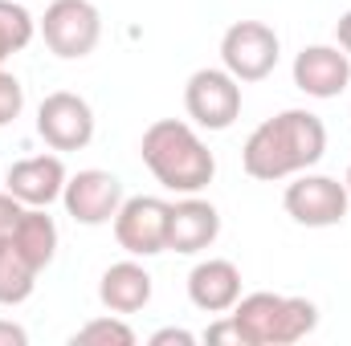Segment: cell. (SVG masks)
<instances>
[{
	"label": "cell",
	"mask_w": 351,
	"mask_h": 346,
	"mask_svg": "<svg viewBox=\"0 0 351 346\" xmlns=\"http://www.w3.org/2000/svg\"><path fill=\"white\" fill-rule=\"evenodd\" d=\"M98 302L110 314H139L152 302V273L139 261H114L98 277Z\"/></svg>",
	"instance_id": "9a60e30c"
},
{
	"label": "cell",
	"mask_w": 351,
	"mask_h": 346,
	"mask_svg": "<svg viewBox=\"0 0 351 346\" xmlns=\"http://www.w3.org/2000/svg\"><path fill=\"white\" fill-rule=\"evenodd\" d=\"M12 241H16V249L33 261L37 269H49L53 257H58V224H53V216L45 208H25Z\"/></svg>",
	"instance_id": "2e32d148"
},
{
	"label": "cell",
	"mask_w": 351,
	"mask_h": 346,
	"mask_svg": "<svg viewBox=\"0 0 351 346\" xmlns=\"http://www.w3.org/2000/svg\"><path fill=\"white\" fill-rule=\"evenodd\" d=\"M343 183H348V196H351V168H348V179H343Z\"/></svg>",
	"instance_id": "484cf974"
},
{
	"label": "cell",
	"mask_w": 351,
	"mask_h": 346,
	"mask_svg": "<svg viewBox=\"0 0 351 346\" xmlns=\"http://www.w3.org/2000/svg\"><path fill=\"white\" fill-rule=\"evenodd\" d=\"M139 155L147 172L156 175V183H164L176 196H196L217 175V159L208 143L184 118H156L139 139Z\"/></svg>",
	"instance_id": "7a4b0ae2"
},
{
	"label": "cell",
	"mask_w": 351,
	"mask_h": 346,
	"mask_svg": "<svg viewBox=\"0 0 351 346\" xmlns=\"http://www.w3.org/2000/svg\"><path fill=\"white\" fill-rule=\"evenodd\" d=\"M229 318L241 330L245 346H290L315 334L319 306L311 297H286V293H241Z\"/></svg>",
	"instance_id": "3957f363"
},
{
	"label": "cell",
	"mask_w": 351,
	"mask_h": 346,
	"mask_svg": "<svg viewBox=\"0 0 351 346\" xmlns=\"http://www.w3.org/2000/svg\"><path fill=\"white\" fill-rule=\"evenodd\" d=\"M74 346H135V330L123 322V314H106V318H94L86 326L74 330Z\"/></svg>",
	"instance_id": "d6986e66"
},
{
	"label": "cell",
	"mask_w": 351,
	"mask_h": 346,
	"mask_svg": "<svg viewBox=\"0 0 351 346\" xmlns=\"http://www.w3.org/2000/svg\"><path fill=\"white\" fill-rule=\"evenodd\" d=\"M221 237V212L196 196H180L168 208V249L180 257H196L204 249H213V241Z\"/></svg>",
	"instance_id": "8fae6325"
},
{
	"label": "cell",
	"mask_w": 351,
	"mask_h": 346,
	"mask_svg": "<svg viewBox=\"0 0 351 346\" xmlns=\"http://www.w3.org/2000/svg\"><path fill=\"white\" fill-rule=\"evenodd\" d=\"M241 297V269L225 257L196 261L188 273V302L200 314H229Z\"/></svg>",
	"instance_id": "5bb4252c"
},
{
	"label": "cell",
	"mask_w": 351,
	"mask_h": 346,
	"mask_svg": "<svg viewBox=\"0 0 351 346\" xmlns=\"http://www.w3.org/2000/svg\"><path fill=\"white\" fill-rule=\"evenodd\" d=\"M147 343L152 346H196V334L184 330V326H164V330H156Z\"/></svg>",
	"instance_id": "7402d4cb"
},
{
	"label": "cell",
	"mask_w": 351,
	"mask_h": 346,
	"mask_svg": "<svg viewBox=\"0 0 351 346\" xmlns=\"http://www.w3.org/2000/svg\"><path fill=\"white\" fill-rule=\"evenodd\" d=\"M123 200H127V196H123L119 175L102 172V168H86V172L70 175V179H66V191H62L66 216H74V220L86 224V228L110 224Z\"/></svg>",
	"instance_id": "30bf717a"
},
{
	"label": "cell",
	"mask_w": 351,
	"mask_h": 346,
	"mask_svg": "<svg viewBox=\"0 0 351 346\" xmlns=\"http://www.w3.org/2000/svg\"><path fill=\"white\" fill-rule=\"evenodd\" d=\"M25 343H29V330L0 318V346H25Z\"/></svg>",
	"instance_id": "cb8c5ba5"
},
{
	"label": "cell",
	"mask_w": 351,
	"mask_h": 346,
	"mask_svg": "<svg viewBox=\"0 0 351 346\" xmlns=\"http://www.w3.org/2000/svg\"><path fill=\"white\" fill-rule=\"evenodd\" d=\"M66 163L62 155H29L16 159L4 175V191H12L25 208H49L66 191Z\"/></svg>",
	"instance_id": "4fadbf2b"
},
{
	"label": "cell",
	"mask_w": 351,
	"mask_h": 346,
	"mask_svg": "<svg viewBox=\"0 0 351 346\" xmlns=\"http://www.w3.org/2000/svg\"><path fill=\"white\" fill-rule=\"evenodd\" d=\"M21 110H25V86L16 82V74H8V70L0 66V127L16 122Z\"/></svg>",
	"instance_id": "ffe728a7"
},
{
	"label": "cell",
	"mask_w": 351,
	"mask_h": 346,
	"mask_svg": "<svg viewBox=\"0 0 351 346\" xmlns=\"http://www.w3.org/2000/svg\"><path fill=\"white\" fill-rule=\"evenodd\" d=\"M184 110L200 131H229L241 114V82L225 66H204L184 86Z\"/></svg>",
	"instance_id": "8992f818"
},
{
	"label": "cell",
	"mask_w": 351,
	"mask_h": 346,
	"mask_svg": "<svg viewBox=\"0 0 351 346\" xmlns=\"http://www.w3.org/2000/svg\"><path fill=\"white\" fill-rule=\"evenodd\" d=\"M37 135L53 151H82L94 139V110L82 94L74 90H53L37 106Z\"/></svg>",
	"instance_id": "9c48e42d"
},
{
	"label": "cell",
	"mask_w": 351,
	"mask_h": 346,
	"mask_svg": "<svg viewBox=\"0 0 351 346\" xmlns=\"http://www.w3.org/2000/svg\"><path fill=\"white\" fill-rule=\"evenodd\" d=\"M282 208L302 228H335V224L348 220L351 196H348V183H339L335 175L298 172L290 175V183L282 191Z\"/></svg>",
	"instance_id": "5b68a950"
},
{
	"label": "cell",
	"mask_w": 351,
	"mask_h": 346,
	"mask_svg": "<svg viewBox=\"0 0 351 346\" xmlns=\"http://www.w3.org/2000/svg\"><path fill=\"white\" fill-rule=\"evenodd\" d=\"M168 200L160 196H131L119 204L110 228L127 257H156L168 253Z\"/></svg>",
	"instance_id": "ba28073f"
},
{
	"label": "cell",
	"mask_w": 351,
	"mask_h": 346,
	"mask_svg": "<svg viewBox=\"0 0 351 346\" xmlns=\"http://www.w3.org/2000/svg\"><path fill=\"white\" fill-rule=\"evenodd\" d=\"M204 343H237V346H245V343H241V330H237V322H233V318L213 322V326L204 330Z\"/></svg>",
	"instance_id": "603a6c76"
},
{
	"label": "cell",
	"mask_w": 351,
	"mask_h": 346,
	"mask_svg": "<svg viewBox=\"0 0 351 346\" xmlns=\"http://www.w3.org/2000/svg\"><path fill=\"white\" fill-rule=\"evenodd\" d=\"M37 273H41V269L16 249L12 237L0 241V306H21V302H29V293H33V285H37Z\"/></svg>",
	"instance_id": "e0dca14e"
},
{
	"label": "cell",
	"mask_w": 351,
	"mask_h": 346,
	"mask_svg": "<svg viewBox=\"0 0 351 346\" xmlns=\"http://www.w3.org/2000/svg\"><path fill=\"white\" fill-rule=\"evenodd\" d=\"M33 33H37V21L29 16L25 0H0V66L12 53H21L33 41Z\"/></svg>",
	"instance_id": "ac0fdd59"
},
{
	"label": "cell",
	"mask_w": 351,
	"mask_h": 346,
	"mask_svg": "<svg viewBox=\"0 0 351 346\" xmlns=\"http://www.w3.org/2000/svg\"><path fill=\"white\" fill-rule=\"evenodd\" d=\"M41 41L62 62H82L98 49L102 37V12L90 0H49L45 16L37 21Z\"/></svg>",
	"instance_id": "277c9868"
},
{
	"label": "cell",
	"mask_w": 351,
	"mask_h": 346,
	"mask_svg": "<svg viewBox=\"0 0 351 346\" xmlns=\"http://www.w3.org/2000/svg\"><path fill=\"white\" fill-rule=\"evenodd\" d=\"M294 86L302 90L306 98H339L351 86V57L339 45H306L294 57Z\"/></svg>",
	"instance_id": "7c38bea8"
},
{
	"label": "cell",
	"mask_w": 351,
	"mask_h": 346,
	"mask_svg": "<svg viewBox=\"0 0 351 346\" xmlns=\"http://www.w3.org/2000/svg\"><path fill=\"white\" fill-rule=\"evenodd\" d=\"M327 155V127L311 110H282L254 127V135L241 147V168L250 179L278 183L298 172H311Z\"/></svg>",
	"instance_id": "6da1fadb"
},
{
	"label": "cell",
	"mask_w": 351,
	"mask_h": 346,
	"mask_svg": "<svg viewBox=\"0 0 351 346\" xmlns=\"http://www.w3.org/2000/svg\"><path fill=\"white\" fill-rule=\"evenodd\" d=\"M21 216H25V204H21L12 191H0V241H8V237L16 232Z\"/></svg>",
	"instance_id": "44dd1931"
},
{
	"label": "cell",
	"mask_w": 351,
	"mask_h": 346,
	"mask_svg": "<svg viewBox=\"0 0 351 346\" xmlns=\"http://www.w3.org/2000/svg\"><path fill=\"white\" fill-rule=\"evenodd\" d=\"M335 45H339V49L351 57V8L339 16V25H335Z\"/></svg>",
	"instance_id": "d4e9b609"
},
{
	"label": "cell",
	"mask_w": 351,
	"mask_h": 346,
	"mask_svg": "<svg viewBox=\"0 0 351 346\" xmlns=\"http://www.w3.org/2000/svg\"><path fill=\"white\" fill-rule=\"evenodd\" d=\"M282 57V41L265 21H237L221 37V66L237 82H262Z\"/></svg>",
	"instance_id": "52a82bcc"
}]
</instances>
